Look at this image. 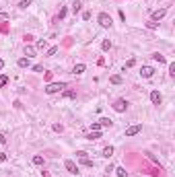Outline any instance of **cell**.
Instances as JSON below:
<instances>
[{"label":"cell","instance_id":"e0dca14e","mask_svg":"<svg viewBox=\"0 0 175 177\" xmlns=\"http://www.w3.org/2000/svg\"><path fill=\"white\" fill-rule=\"evenodd\" d=\"M115 173H118V177H128V171H126L124 167H118V169H115Z\"/></svg>","mask_w":175,"mask_h":177},{"label":"cell","instance_id":"836d02e7","mask_svg":"<svg viewBox=\"0 0 175 177\" xmlns=\"http://www.w3.org/2000/svg\"><path fill=\"white\" fill-rule=\"evenodd\" d=\"M0 142H2V144H6V136H4V134H0Z\"/></svg>","mask_w":175,"mask_h":177},{"label":"cell","instance_id":"1f68e13d","mask_svg":"<svg viewBox=\"0 0 175 177\" xmlns=\"http://www.w3.org/2000/svg\"><path fill=\"white\" fill-rule=\"evenodd\" d=\"M83 19H85V21H89V19H91V12H89V10H87V12H83Z\"/></svg>","mask_w":175,"mask_h":177},{"label":"cell","instance_id":"2e32d148","mask_svg":"<svg viewBox=\"0 0 175 177\" xmlns=\"http://www.w3.org/2000/svg\"><path fill=\"white\" fill-rule=\"evenodd\" d=\"M87 138L89 140H99V138H101V132H89Z\"/></svg>","mask_w":175,"mask_h":177},{"label":"cell","instance_id":"9a60e30c","mask_svg":"<svg viewBox=\"0 0 175 177\" xmlns=\"http://www.w3.org/2000/svg\"><path fill=\"white\" fill-rule=\"evenodd\" d=\"M99 124H101V128H109L111 126V120L109 118H103V120H99Z\"/></svg>","mask_w":175,"mask_h":177},{"label":"cell","instance_id":"44dd1931","mask_svg":"<svg viewBox=\"0 0 175 177\" xmlns=\"http://www.w3.org/2000/svg\"><path fill=\"white\" fill-rule=\"evenodd\" d=\"M6 83H8V76L6 74H0V87H4Z\"/></svg>","mask_w":175,"mask_h":177},{"label":"cell","instance_id":"f546056e","mask_svg":"<svg viewBox=\"0 0 175 177\" xmlns=\"http://www.w3.org/2000/svg\"><path fill=\"white\" fill-rule=\"evenodd\" d=\"M146 27H148V29H157V23H155V21H148Z\"/></svg>","mask_w":175,"mask_h":177},{"label":"cell","instance_id":"7a4b0ae2","mask_svg":"<svg viewBox=\"0 0 175 177\" xmlns=\"http://www.w3.org/2000/svg\"><path fill=\"white\" fill-rule=\"evenodd\" d=\"M97 21H99V25H101V27H105V29H109V27L113 25V21H111V17H109L107 12H101V15L97 17Z\"/></svg>","mask_w":175,"mask_h":177},{"label":"cell","instance_id":"8fae6325","mask_svg":"<svg viewBox=\"0 0 175 177\" xmlns=\"http://www.w3.org/2000/svg\"><path fill=\"white\" fill-rule=\"evenodd\" d=\"M85 70H87V66H85V64H76V66H74V74H83Z\"/></svg>","mask_w":175,"mask_h":177},{"label":"cell","instance_id":"6da1fadb","mask_svg":"<svg viewBox=\"0 0 175 177\" xmlns=\"http://www.w3.org/2000/svg\"><path fill=\"white\" fill-rule=\"evenodd\" d=\"M66 89V83H49L47 87H45V93L47 95H56V93H60V91H64Z\"/></svg>","mask_w":175,"mask_h":177},{"label":"cell","instance_id":"30bf717a","mask_svg":"<svg viewBox=\"0 0 175 177\" xmlns=\"http://www.w3.org/2000/svg\"><path fill=\"white\" fill-rule=\"evenodd\" d=\"M25 56H27V58L35 56V47H31V45H25Z\"/></svg>","mask_w":175,"mask_h":177},{"label":"cell","instance_id":"d6a6232c","mask_svg":"<svg viewBox=\"0 0 175 177\" xmlns=\"http://www.w3.org/2000/svg\"><path fill=\"white\" fill-rule=\"evenodd\" d=\"M6 161V152H0V163H4Z\"/></svg>","mask_w":175,"mask_h":177},{"label":"cell","instance_id":"cb8c5ba5","mask_svg":"<svg viewBox=\"0 0 175 177\" xmlns=\"http://www.w3.org/2000/svg\"><path fill=\"white\" fill-rule=\"evenodd\" d=\"M31 2H33V0H21V4H19V6H21V8H27Z\"/></svg>","mask_w":175,"mask_h":177},{"label":"cell","instance_id":"484cf974","mask_svg":"<svg viewBox=\"0 0 175 177\" xmlns=\"http://www.w3.org/2000/svg\"><path fill=\"white\" fill-rule=\"evenodd\" d=\"M56 52H58V47L54 45V47H49V49H47V56H56Z\"/></svg>","mask_w":175,"mask_h":177},{"label":"cell","instance_id":"d4e9b609","mask_svg":"<svg viewBox=\"0 0 175 177\" xmlns=\"http://www.w3.org/2000/svg\"><path fill=\"white\" fill-rule=\"evenodd\" d=\"M8 19H10V17H8V15H6V12H0V23H6V21H8Z\"/></svg>","mask_w":175,"mask_h":177},{"label":"cell","instance_id":"5bb4252c","mask_svg":"<svg viewBox=\"0 0 175 177\" xmlns=\"http://www.w3.org/2000/svg\"><path fill=\"white\" fill-rule=\"evenodd\" d=\"M17 64H19L21 68H29V58H21V60H19Z\"/></svg>","mask_w":175,"mask_h":177},{"label":"cell","instance_id":"4fadbf2b","mask_svg":"<svg viewBox=\"0 0 175 177\" xmlns=\"http://www.w3.org/2000/svg\"><path fill=\"white\" fill-rule=\"evenodd\" d=\"M152 60H157L159 64H165L167 60H165V56H161V54H152Z\"/></svg>","mask_w":175,"mask_h":177},{"label":"cell","instance_id":"ffe728a7","mask_svg":"<svg viewBox=\"0 0 175 177\" xmlns=\"http://www.w3.org/2000/svg\"><path fill=\"white\" fill-rule=\"evenodd\" d=\"M101 47H103L105 52H107V49H111V41H109V39H105V41L101 44Z\"/></svg>","mask_w":175,"mask_h":177},{"label":"cell","instance_id":"3957f363","mask_svg":"<svg viewBox=\"0 0 175 177\" xmlns=\"http://www.w3.org/2000/svg\"><path fill=\"white\" fill-rule=\"evenodd\" d=\"M113 109H115L118 113H124V111L128 109V101H126V99H118V101L113 103Z\"/></svg>","mask_w":175,"mask_h":177},{"label":"cell","instance_id":"d6986e66","mask_svg":"<svg viewBox=\"0 0 175 177\" xmlns=\"http://www.w3.org/2000/svg\"><path fill=\"white\" fill-rule=\"evenodd\" d=\"M33 163H35V165H44V157H41V155H35V157H33Z\"/></svg>","mask_w":175,"mask_h":177},{"label":"cell","instance_id":"52a82bcc","mask_svg":"<svg viewBox=\"0 0 175 177\" xmlns=\"http://www.w3.org/2000/svg\"><path fill=\"white\" fill-rule=\"evenodd\" d=\"M165 15H167V8H159V10H155V12H152V19H150V21H155V23H157V21H161Z\"/></svg>","mask_w":175,"mask_h":177},{"label":"cell","instance_id":"5b68a950","mask_svg":"<svg viewBox=\"0 0 175 177\" xmlns=\"http://www.w3.org/2000/svg\"><path fill=\"white\" fill-rule=\"evenodd\" d=\"M152 74H155V68H152V66H142V68H140V76H142V78H150Z\"/></svg>","mask_w":175,"mask_h":177},{"label":"cell","instance_id":"f1b7e54d","mask_svg":"<svg viewBox=\"0 0 175 177\" xmlns=\"http://www.w3.org/2000/svg\"><path fill=\"white\" fill-rule=\"evenodd\" d=\"M169 74H171V76H175V62H171V64H169Z\"/></svg>","mask_w":175,"mask_h":177},{"label":"cell","instance_id":"603a6c76","mask_svg":"<svg viewBox=\"0 0 175 177\" xmlns=\"http://www.w3.org/2000/svg\"><path fill=\"white\" fill-rule=\"evenodd\" d=\"M78 10H81V2H78V0H76V2H74V4H72V12H78Z\"/></svg>","mask_w":175,"mask_h":177},{"label":"cell","instance_id":"4dcf8cb0","mask_svg":"<svg viewBox=\"0 0 175 177\" xmlns=\"http://www.w3.org/2000/svg\"><path fill=\"white\" fill-rule=\"evenodd\" d=\"M33 39H35V37H33V35H29V33H27V35H25V44H31V41H33Z\"/></svg>","mask_w":175,"mask_h":177},{"label":"cell","instance_id":"7402d4cb","mask_svg":"<svg viewBox=\"0 0 175 177\" xmlns=\"http://www.w3.org/2000/svg\"><path fill=\"white\" fill-rule=\"evenodd\" d=\"M45 47H47V41H45V39L37 41V49H45Z\"/></svg>","mask_w":175,"mask_h":177},{"label":"cell","instance_id":"4316f807","mask_svg":"<svg viewBox=\"0 0 175 177\" xmlns=\"http://www.w3.org/2000/svg\"><path fill=\"white\" fill-rule=\"evenodd\" d=\"M64 95H66V97H70V99H74V97H76V93H74V91H64Z\"/></svg>","mask_w":175,"mask_h":177},{"label":"cell","instance_id":"ba28073f","mask_svg":"<svg viewBox=\"0 0 175 177\" xmlns=\"http://www.w3.org/2000/svg\"><path fill=\"white\" fill-rule=\"evenodd\" d=\"M140 130H142V126H140V124H136V126H130V128H126V136H128V138H130V136H136V134L140 132Z\"/></svg>","mask_w":175,"mask_h":177},{"label":"cell","instance_id":"e575fe53","mask_svg":"<svg viewBox=\"0 0 175 177\" xmlns=\"http://www.w3.org/2000/svg\"><path fill=\"white\" fill-rule=\"evenodd\" d=\"M2 68H4V60L0 58V70H2Z\"/></svg>","mask_w":175,"mask_h":177},{"label":"cell","instance_id":"ac0fdd59","mask_svg":"<svg viewBox=\"0 0 175 177\" xmlns=\"http://www.w3.org/2000/svg\"><path fill=\"white\" fill-rule=\"evenodd\" d=\"M109 81H111V85H122V76H118V74H113Z\"/></svg>","mask_w":175,"mask_h":177},{"label":"cell","instance_id":"8992f818","mask_svg":"<svg viewBox=\"0 0 175 177\" xmlns=\"http://www.w3.org/2000/svg\"><path fill=\"white\" fill-rule=\"evenodd\" d=\"M76 155H78V159H81V163H83V165H87V167H93V161H91V159L87 157V152H85V150H78Z\"/></svg>","mask_w":175,"mask_h":177},{"label":"cell","instance_id":"83f0119b","mask_svg":"<svg viewBox=\"0 0 175 177\" xmlns=\"http://www.w3.org/2000/svg\"><path fill=\"white\" fill-rule=\"evenodd\" d=\"M54 130H56V132H64V126H62V124H54Z\"/></svg>","mask_w":175,"mask_h":177},{"label":"cell","instance_id":"7c38bea8","mask_svg":"<svg viewBox=\"0 0 175 177\" xmlns=\"http://www.w3.org/2000/svg\"><path fill=\"white\" fill-rule=\"evenodd\" d=\"M111 155H113V146H105V148H103V157H105V159H109Z\"/></svg>","mask_w":175,"mask_h":177},{"label":"cell","instance_id":"9c48e42d","mask_svg":"<svg viewBox=\"0 0 175 177\" xmlns=\"http://www.w3.org/2000/svg\"><path fill=\"white\" fill-rule=\"evenodd\" d=\"M150 101H152L155 105H161V101H163L161 93H159V91H152V93H150Z\"/></svg>","mask_w":175,"mask_h":177},{"label":"cell","instance_id":"277c9868","mask_svg":"<svg viewBox=\"0 0 175 177\" xmlns=\"http://www.w3.org/2000/svg\"><path fill=\"white\" fill-rule=\"evenodd\" d=\"M64 167H66V171H68V173L78 175V165H76L74 161H66V163H64Z\"/></svg>","mask_w":175,"mask_h":177}]
</instances>
